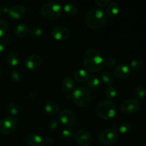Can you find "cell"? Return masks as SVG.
<instances>
[{"label": "cell", "mask_w": 146, "mask_h": 146, "mask_svg": "<svg viewBox=\"0 0 146 146\" xmlns=\"http://www.w3.org/2000/svg\"><path fill=\"white\" fill-rule=\"evenodd\" d=\"M84 64L91 72H98L104 67V58L96 48H88L84 55Z\"/></svg>", "instance_id": "obj_1"}, {"label": "cell", "mask_w": 146, "mask_h": 146, "mask_svg": "<svg viewBox=\"0 0 146 146\" xmlns=\"http://www.w3.org/2000/svg\"><path fill=\"white\" fill-rule=\"evenodd\" d=\"M71 96L76 104L82 107L89 105L92 98L91 91L84 86H78L74 88Z\"/></svg>", "instance_id": "obj_4"}, {"label": "cell", "mask_w": 146, "mask_h": 146, "mask_svg": "<svg viewBox=\"0 0 146 146\" xmlns=\"http://www.w3.org/2000/svg\"><path fill=\"white\" fill-rule=\"evenodd\" d=\"M86 84L89 88H92V89H95V88H98L100 86V85H101V81H100V79L98 77L91 76L87 81Z\"/></svg>", "instance_id": "obj_24"}, {"label": "cell", "mask_w": 146, "mask_h": 146, "mask_svg": "<svg viewBox=\"0 0 146 146\" xmlns=\"http://www.w3.org/2000/svg\"><path fill=\"white\" fill-rule=\"evenodd\" d=\"M96 111L98 116L104 120H108L113 118L116 114V106L112 101L104 100L98 103Z\"/></svg>", "instance_id": "obj_3"}, {"label": "cell", "mask_w": 146, "mask_h": 146, "mask_svg": "<svg viewBox=\"0 0 146 146\" xmlns=\"http://www.w3.org/2000/svg\"><path fill=\"white\" fill-rule=\"evenodd\" d=\"M131 130V125L129 123L124 122L119 124L118 126V131L121 133H127Z\"/></svg>", "instance_id": "obj_29"}, {"label": "cell", "mask_w": 146, "mask_h": 146, "mask_svg": "<svg viewBox=\"0 0 146 146\" xmlns=\"http://www.w3.org/2000/svg\"><path fill=\"white\" fill-rule=\"evenodd\" d=\"M74 131L70 128H64L61 131V135L63 136V138H66V139H71L74 137Z\"/></svg>", "instance_id": "obj_32"}, {"label": "cell", "mask_w": 146, "mask_h": 146, "mask_svg": "<svg viewBox=\"0 0 146 146\" xmlns=\"http://www.w3.org/2000/svg\"><path fill=\"white\" fill-rule=\"evenodd\" d=\"M141 108V104L135 98H128L123 101L120 106V109L124 113L133 115L138 112Z\"/></svg>", "instance_id": "obj_6"}, {"label": "cell", "mask_w": 146, "mask_h": 146, "mask_svg": "<svg viewBox=\"0 0 146 146\" xmlns=\"http://www.w3.org/2000/svg\"><path fill=\"white\" fill-rule=\"evenodd\" d=\"M61 8L59 4L54 1H49L43 4L41 8V14L48 19H56L61 16Z\"/></svg>", "instance_id": "obj_5"}, {"label": "cell", "mask_w": 146, "mask_h": 146, "mask_svg": "<svg viewBox=\"0 0 146 146\" xmlns=\"http://www.w3.org/2000/svg\"><path fill=\"white\" fill-rule=\"evenodd\" d=\"M7 111L11 115H17L19 113V106L16 103H10L7 106Z\"/></svg>", "instance_id": "obj_26"}, {"label": "cell", "mask_w": 146, "mask_h": 146, "mask_svg": "<svg viewBox=\"0 0 146 146\" xmlns=\"http://www.w3.org/2000/svg\"><path fill=\"white\" fill-rule=\"evenodd\" d=\"M42 64V58L38 54H31L24 61L26 68L31 71L38 69Z\"/></svg>", "instance_id": "obj_12"}, {"label": "cell", "mask_w": 146, "mask_h": 146, "mask_svg": "<svg viewBox=\"0 0 146 146\" xmlns=\"http://www.w3.org/2000/svg\"><path fill=\"white\" fill-rule=\"evenodd\" d=\"M95 3L101 7H104L110 4V0H96Z\"/></svg>", "instance_id": "obj_36"}, {"label": "cell", "mask_w": 146, "mask_h": 146, "mask_svg": "<svg viewBox=\"0 0 146 146\" xmlns=\"http://www.w3.org/2000/svg\"><path fill=\"white\" fill-rule=\"evenodd\" d=\"M74 138L77 143L81 146H89L92 143V136L86 130H78L74 135Z\"/></svg>", "instance_id": "obj_9"}, {"label": "cell", "mask_w": 146, "mask_h": 146, "mask_svg": "<svg viewBox=\"0 0 146 146\" xmlns=\"http://www.w3.org/2000/svg\"><path fill=\"white\" fill-rule=\"evenodd\" d=\"M44 110L46 113L51 115H54L58 113L59 107L57 103L53 101H48L44 104Z\"/></svg>", "instance_id": "obj_18"}, {"label": "cell", "mask_w": 146, "mask_h": 146, "mask_svg": "<svg viewBox=\"0 0 146 146\" xmlns=\"http://www.w3.org/2000/svg\"><path fill=\"white\" fill-rule=\"evenodd\" d=\"M27 143L29 146H41L44 143L43 138L37 133H30L27 137Z\"/></svg>", "instance_id": "obj_16"}, {"label": "cell", "mask_w": 146, "mask_h": 146, "mask_svg": "<svg viewBox=\"0 0 146 146\" xmlns=\"http://www.w3.org/2000/svg\"><path fill=\"white\" fill-rule=\"evenodd\" d=\"M131 69L133 70H138L140 68H141V67L143 66V61L142 60L140 59V58H135V59L132 60L130 63L129 65Z\"/></svg>", "instance_id": "obj_30"}, {"label": "cell", "mask_w": 146, "mask_h": 146, "mask_svg": "<svg viewBox=\"0 0 146 146\" xmlns=\"http://www.w3.org/2000/svg\"><path fill=\"white\" fill-rule=\"evenodd\" d=\"M43 142L44 143V144L46 145H50L53 143L54 141H53V138L51 137L46 136L44 138V139H43Z\"/></svg>", "instance_id": "obj_37"}, {"label": "cell", "mask_w": 146, "mask_h": 146, "mask_svg": "<svg viewBox=\"0 0 146 146\" xmlns=\"http://www.w3.org/2000/svg\"><path fill=\"white\" fill-rule=\"evenodd\" d=\"M118 138L116 131L111 128H108L100 133L98 140L101 143L105 145H112L115 143Z\"/></svg>", "instance_id": "obj_8"}, {"label": "cell", "mask_w": 146, "mask_h": 146, "mask_svg": "<svg viewBox=\"0 0 146 146\" xmlns=\"http://www.w3.org/2000/svg\"><path fill=\"white\" fill-rule=\"evenodd\" d=\"M6 44L3 39H0V53H2L5 49Z\"/></svg>", "instance_id": "obj_39"}, {"label": "cell", "mask_w": 146, "mask_h": 146, "mask_svg": "<svg viewBox=\"0 0 146 146\" xmlns=\"http://www.w3.org/2000/svg\"><path fill=\"white\" fill-rule=\"evenodd\" d=\"M74 76L75 80L80 83L87 82L90 76V74L88 70L84 69V68H78L75 71L74 74Z\"/></svg>", "instance_id": "obj_15"}, {"label": "cell", "mask_w": 146, "mask_h": 146, "mask_svg": "<svg viewBox=\"0 0 146 146\" xmlns=\"http://www.w3.org/2000/svg\"><path fill=\"white\" fill-rule=\"evenodd\" d=\"M101 81H102L104 84H108V85H111V84L114 82V80H115L113 74L108 71H104V72L101 74Z\"/></svg>", "instance_id": "obj_22"}, {"label": "cell", "mask_w": 146, "mask_h": 146, "mask_svg": "<svg viewBox=\"0 0 146 146\" xmlns=\"http://www.w3.org/2000/svg\"><path fill=\"white\" fill-rule=\"evenodd\" d=\"M116 64V61L113 57H106L104 58V66L108 68H113Z\"/></svg>", "instance_id": "obj_34"}, {"label": "cell", "mask_w": 146, "mask_h": 146, "mask_svg": "<svg viewBox=\"0 0 146 146\" xmlns=\"http://www.w3.org/2000/svg\"><path fill=\"white\" fill-rule=\"evenodd\" d=\"M105 94H106V97L108 98V99L111 101V99L114 98L117 96V91L113 86H110L107 87L106 88V91H105Z\"/></svg>", "instance_id": "obj_28"}, {"label": "cell", "mask_w": 146, "mask_h": 146, "mask_svg": "<svg viewBox=\"0 0 146 146\" xmlns=\"http://www.w3.org/2000/svg\"><path fill=\"white\" fill-rule=\"evenodd\" d=\"M63 9L68 15H74L78 11V7L74 3L67 2L64 5Z\"/></svg>", "instance_id": "obj_23"}, {"label": "cell", "mask_w": 146, "mask_h": 146, "mask_svg": "<svg viewBox=\"0 0 146 146\" xmlns=\"http://www.w3.org/2000/svg\"><path fill=\"white\" fill-rule=\"evenodd\" d=\"M6 61L9 65L13 67L17 66L19 63V57L16 53L9 52L6 56Z\"/></svg>", "instance_id": "obj_20"}, {"label": "cell", "mask_w": 146, "mask_h": 146, "mask_svg": "<svg viewBox=\"0 0 146 146\" xmlns=\"http://www.w3.org/2000/svg\"><path fill=\"white\" fill-rule=\"evenodd\" d=\"M27 13V9L21 4H14L9 8L8 14L14 19H21L24 18Z\"/></svg>", "instance_id": "obj_13"}, {"label": "cell", "mask_w": 146, "mask_h": 146, "mask_svg": "<svg viewBox=\"0 0 146 146\" xmlns=\"http://www.w3.org/2000/svg\"><path fill=\"white\" fill-rule=\"evenodd\" d=\"M120 11V6L117 2H111L107 6V16L109 17H114L118 14Z\"/></svg>", "instance_id": "obj_19"}, {"label": "cell", "mask_w": 146, "mask_h": 146, "mask_svg": "<svg viewBox=\"0 0 146 146\" xmlns=\"http://www.w3.org/2000/svg\"><path fill=\"white\" fill-rule=\"evenodd\" d=\"M134 95L135 96V97L139 99H143V98H145L146 95V90L142 86H137L134 89Z\"/></svg>", "instance_id": "obj_25"}, {"label": "cell", "mask_w": 146, "mask_h": 146, "mask_svg": "<svg viewBox=\"0 0 146 146\" xmlns=\"http://www.w3.org/2000/svg\"><path fill=\"white\" fill-rule=\"evenodd\" d=\"M29 27L24 23H20L16 26L14 29V35L19 38L25 37L29 32Z\"/></svg>", "instance_id": "obj_17"}, {"label": "cell", "mask_w": 146, "mask_h": 146, "mask_svg": "<svg viewBox=\"0 0 146 146\" xmlns=\"http://www.w3.org/2000/svg\"><path fill=\"white\" fill-rule=\"evenodd\" d=\"M1 74H2V72H1V69L0 68V78H1Z\"/></svg>", "instance_id": "obj_40"}, {"label": "cell", "mask_w": 146, "mask_h": 146, "mask_svg": "<svg viewBox=\"0 0 146 146\" xmlns=\"http://www.w3.org/2000/svg\"><path fill=\"white\" fill-rule=\"evenodd\" d=\"M51 34L56 40L66 41L70 36V31L66 27L58 25L54 27L51 31Z\"/></svg>", "instance_id": "obj_11"}, {"label": "cell", "mask_w": 146, "mask_h": 146, "mask_svg": "<svg viewBox=\"0 0 146 146\" xmlns=\"http://www.w3.org/2000/svg\"><path fill=\"white\" fill-rule=\"evenodd\" d=\"M9 23L4 19H0V37L4 36L7 32Z\"/></svg>", "instance_id": "obj_27"}, {"label": "cell", "mask_w": 146, "mask_h": 146, "mask_svg": "<svg viewBox=\"0 0 146 146\" xmlns=\"http://www.w3.org/2000/svg\"><path fill=\"white\" fill-rule=\"evenodd\" d=\"M131 69L125 64H120L113 70V75L120 79H125L131 75Z\"/></svg>", "instance_id": "obj_14"}, {"label": "cell", "mask_w": 146, "mask_h": 146, "mask_svg": "<svg viewBox=\"0 0 146 146\" xmlns=\"http://www.w3.org/2000/svg\"><path fill=\"white\" fill-rule=\"evenodd\" d=\"M108 20L106 12L102 9L95 7L90 9L86 15V23L92 29H99Z\"/></svg>", "instance_id": "obj_2"}, {"label": "cell", "mask_w": 146, "mask_h": 146, "mask_svg": "<svg viewBox=\"0 0 146 146\" xmlns=\"http://www.w3.org/2000/svg\"><path fill=\"white\" fill-rule=\"evenodd\" d=\"M11 77L13 79V81H16V82H19V81H20V80L21 78V73L16 68H12L11 71Z\"/></svg>", "instance_id": "obj_33"}, {"label": "cell", "mask_w": 146, "mask_h": 146, "mask_svg": "<svg viewBox=\"0 0 146 146\" xmlns=\"http://www.w3.org/2000/svg\"><path fill=\"white\" fill-rule=\"evenodd\" d=\"M60 121L66 126H72L76 121L75 113L70 109H64L58 114Z\"/></svg>", "instance_id": "obj_10"}, {"label": "cell", "mask_w": 146, "mask_h": 146, "mask_svg": "<svg viewBox=\"0 0 146 146\" xmlns=\"http://www.w3.org/2000/svg\"><path fill=\"white\" fill-rule=\"evenodd\" d=\"M58 120L56 118H52V119L50 120L48 122V128L49 130H54L58 127Z\"/></svg>", "instance_id": "obj_35"}, {"label": "cell", "mask_w": 146, "mask_h": 146, "mask_svg": "<svg viewBox=\"0 0 146 146\" xmlns=\"http://www.w3.org/2000/svg\"><path fill=\"white\" fill-rule=\"evenodd\" d=\"M74 86V80L71 77H64L63 80L61 81V87L65 91H71L73 89Z\"/></svg>", "instance_id": "obj_21"}, {"label": "cell", "mask_w": 146, "mask_h": 146, "mask_svg": "<svg viewBox=\"0 0 146 146\" xmlns=\"http://www.w3.org/2000/svg\"><path fill=\"white\" fill-rule=\"evenodd\" d=\"M9 8L5 4H0V14H4L8 13Z\"/></svg>", "instance_id": "obj_38"}, {"label": "cell", "mask_w": 146, "mask_h": 146, "mask_svg": "<svg viewBox=\"0 0 146 146\" xmlns=\"http://www.w3.org/2000/svg\"><path fill=\"white\" fill-rule=\"evenodd\" d=\"M29 33L33 37L38 38L42 35L43 30L40 27H34L29 30Z\"/></svg>", "instance_id": "obj_31"}, {"label": "cell", "mask_w": 146, "mask_h": 146, "mask_svg": "<svg viewBox=\"0 0 146 146\" xmlns=\"http://www.w3.org/2000/svg\"><path fill=\"white\" fill-rule=\"evenodd\" d=\"M17 125V120L12 116H7L0 121V132L9 134L14 131Z\"/></svg>", "instance_id": "obj_7"}]
</instances>
